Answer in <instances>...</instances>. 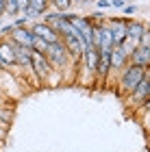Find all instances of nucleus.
Wrapping results in <instances>:
<instances>
[{"label":"nucleus","mask_w":150,"mask_h":152,"mask_svg":"<svg viewBox=\"0 0 150 152\" xmlns=\"http://www.w3.org/2000/svg\"><path fill=\"white\" fill-rule=\"evenodd\" d=\"M50 7H54V11H59V13H65L72 9V0H52Z\"/></svg>","instance_id":"dca6fc26"},{"label":"nucleus","mask_w":150,"mask_h":152,"mask_svg":"<svg viewBox=\"0 0 150 152\" xmlns=\"http://www.w3.org/2000/svg\"><path fill=\"white\" fill-rule=\"evenodd\" d=\"M109 74H111V50H100V59H98L96 76L105 80Z\"/></svg>","instance_id":"ddd939ff"},{"label":"nucleus","mask_w":150,"mask_h":152,"mask_svg":"<svg viewBox=\"0 0 150 152\" xmlns=\"http://www.w3.org/2000/svg\"><path fill=\"white\" fill-rule=\"evenodd\" d=\"M44 57L48 59V63L54 67V70H59V72H63L67 65L76 63V61L70 57V52H67V48L63 46V41H59V44H48Z\"/></svg>","instance_id":"f03ea898"},{"label":"nucleus","mask_w":150,"mask_h":152,"mask_svg":"<svg viewBox=\"0 0 150 152\" xmlns=\"http://www.w3.org/2000/svg\"><path fill=\"white\" fill-rule=\"evenodd\" d=\"M91 2H94V0H91Z\"/></svg>","instance_id":"7c9ffc66"},{"label":"nucleus","mask_w":150,"mask_h":152,"mask_svg":"<svg viewBox=\"0 0 150 152\" xmlns=\"http://www.w3.org/2000/svg\"><path fill=\"white\" fill-rule=\"evenodd\" d=\"M0 148H2V146H0Z\"/></svg>","instance_id":"c756f323"},{"label":"nucleus","mask_w":150,"mask_h":152,"mask_svg":"<svg viewBox=\"0 0 150 152\" xmlns=\"http://www.w3.org/2000/svg\"><path fill=\"white\" fill-rule=\"evenodd\" d=\"M139 46L150 48V28H146V31H144V35H141V39H139Z\"/></svg>","instance_id":"4be33fe9"},{"label":"nucleus","mask_w":150,"mask_h":152,"mask_svg":"<svg viewBox=\"0 0 150 152\" xmlns=\"http://www.w3.org/2000/svg\"><path fill=\"white\" fill-rule=\"evenodd\" d=\"M139 109H141V111H146V113H150V98H148V100H146V102H144V104H141Z\"/></svg>","instance_id":"393cba45"},{"label":"nucleus","mask_w":150,"mask_h":152,"mask_svg":"<svg viewBox=\"0 0 150 152\" xmlns=\"http://www.w3.org/2000/svg\"><path fill=\"white\" fill-rule=\"evenodd\" d=\"M144 31H146V24L144 22H139V20H128V24H126V37H131V39H135L139 44Z\"/></svg>","instance_id":"2eb2a0df"},{"label":"nucleus","mask_w":150,"mask_h":152,"mask_svg":"<svg viewBox=\"0 0 150 152\" xmlns=\"http://www.w3.org/2000/svg\"><path fill=\"white\" fill-rule=\"evenodd\" d=\"M148 87H150V78H146V76H144V78L137 83V87L128 94V96H131V102H133L135 107H141V104L148 100Z\"/></svg>","instance_id":"9d476101"},{"label":"nucleus","mask_w":150,"mask_h":152,"mask_svg":"<svg viewBox=\"0 0 150 152\" xmlns=\"http://www.w3.org/2000/svg\"><path fill=\"white\" fill-rule=\"evenodd\" d=\"M128 63L139 65V67L150 65V48H146V46H137V48L131 52V57H128Z\"/></svg>","instance_id":"f8f14e48"},{"label":"nucleus","mask_w":150,"mask_h":152,"mask_svg":"<svg viewBox=\"0 0 150 152\" xmlns=\"http://www.w3.org/2000/svg\"><path fill=\"white\" fill-rule=\"evenodd\" d=\"M48 4H52V0H48Z\"/></svg>","instance_id":"c85d7f7f"},{"label":"nucleus","mask_w":150,"mask_h":152,"mask_svg":"<svg viewBox=\"0 0 150 152\" xmlns=\"http://www.w3.org/2000/svg\"><path fill=\"white\" fill-rule=\"evenodd\" d=\"M98 59H100V50H98V48H94V46H89V48H85V50H83V54H80V61H78V63L83 65V70H85L87 74H91L94 78H96Z\"/></svg>","instance_id":"0eeeda50"},{"label":"nucleus","mask_w":150,"mask_h":152,"mask_svg":"<svg viewBox=\"0 0 150 152\" xmlns=\"http://www.w3.org/2000/svg\"><path fill=\"white\" fill-rule=\"evenodd\" d=\"M11 24L13 26H29L31 22H29V18H26V15H18V18H13Z\"/></svg>","instance_id":"aec40b11"},{"label":"nucleus","mask_w":150,"mask_h":152,"mask_svg":"<svg viewBox=\"0 0 150 152\" xmlns=\"http://www.w3.org/2000/svg\"><path fill=\"white\" fill-rule=\"evenodd\" d=\"M31 67H33V72H35L37 80L42 83V85H44L46 80H48L50 72L54 70V67L48 63V59H46L42 52H35V50H33V57H31Z\"/></svg>","instance_id":"20e7f679"},{"label":"nucleus","mask_w":150,"mask_h":152,"mask_svg":"<svg viewBox=\"0 0 150 152\" xmlns=\"http://www.w3.org/2000/svg\"><path fill=\"white\" fill-rule=\"evenodd\" d=\"M13 44V41H11ZM13 50H15V65L18 67H29L31 65V57H33V50L26 46H20V44H13Z\"/></svg>","instance_id":"4468645a"},{"label":"nucleus","mask_w":150,"mask_h":152,"mask_svg":"<svg viewBox=\"0 0 150 152\" xmlns=\"http://www.w3.org/2000/svg\"><path fill=\"white\" fill-rule=\"evenodd\" d=\"M0 72H9V70L4 67V63H2V61H0Z\"/></svg>","instance_id":"cd10ccee"},{"label":"nucleus","mask_w":150,"mask_h":152,"mask_svg":"<svg viewBox=\"0 0 150 152\" xmlns=\"http://www.w3.org/2000/svg\"><path fill=\"white\" fill-rule=\"evenodd\" d=\"M126 65H128V54L122 50V46H113L111 48V70L122 72Z\"/></svg>","instance_id":"9b49d317"},{"label":"nucleus","mask_w":150,"mask_h":152,"mask_svg":"<svg viewBox=\"0 0 150 152\" xmlns=\"http://www.w3.org/2000/svg\"><path fill=\"white\" fill-rule=\"evenodd\" d=\"M0 61L4 63L7 70H15V50H13V44L9 41V37H0Z\"/></svg>","instance_id":"1a4fd4ad"},{"label":"nucleus","mask_w":150,"mask_h":152,"mask_svg":"<svg viewBox=\"0 0 150 152\" xmlns=\"http://www.w3.org/2000/svg\"><path fill=\"white\" fill-rule=\"evenodd\" d=\"M146 76V67H139V65H133L128 63L124 70L120 72L118 76V85H120V96H126L131 94L135 87H137V83Z\"/></svg>","instance_id":"f257e3e1"},{"label":"nucleus","mask_w":150,"mask_h":152,"mask_svg":"<svg viewBox=\"0 0 150 152\" xmlns=\"http://www.w3.org/2000/svg\"><path fill=\"white\" fill-rule=\"evenodd\" d=\"M120 46H122V50H124V52L128 54V57H131V52H133V50H135V48H137L139 44H137V41H135V39H131V37H126V39L122 41Z\"/></svg>","instance_id":"a211bd4d"},{"label":"nucleus","mask_w":150,"mask_h":152,"mask_svg":"<svg viewBox=\"0 0 150 152\" xmlns=\"http://www.w3.org/2000/svg\"><path fill=\"white\" fill-rule=\"evenodd\" d=\"M126 24H128V18H124V15L107 18V26H109V31H111L113 46H120L122 41L126 39Z\"/></svg>","instance_id":"39448f33"},{"label":"nucleus","mask_w":150,"mask_h":152,"mask_svg":"<svg viewBox=\"0 0 150 152\" xmlns=\"http://www.w3.org/2000/svg\"><path fill=\"white\" fill-rule=\"evenodd\" d=\"M122 13H124V15H133V13H137V7L135 4H124L122 7Z\"/></svg>","instance_id":"5701e85b"},{"label":"nucleus","mask_w":150,"mask_h":152,"mask_svg":"<svg viewBox=\"0 0 150 152\" xmlns=\"http://www.w3.org/2000/svg\"><path fill=\"white\" fill-rule=\"evenodd\" d=\"M85 2H89V0H72V7H74V4H80V7H83Z\"/></svg>","instance_id":"bb28decb"},{"label":"nucleus","mask_w":150,"mask_h":152,"mask_svg":"<svg viewBox=\"0 0 150 152\" xmlns=\"http://www.w3.org/2000/svg\"><path fill=\"white\" fill-rule=\"evenodd\" d=\"M46 48H48V41H44V39H39V37H35V41H33V50L35 52H46Z\"/></svg>","instance_id":"6ab92c4d"},{"label":"nucleus","mask_w":150,"mask_h":152,"mask_svg":"<svg viewBox=\"0 0 150 152\" xmlns=\"http://www.w3.org/2000/svg\"><path fill=\"white\" fill-rule=\"evenodd\" d=\"M29 28H31V33H33L35 37L44 39V41H48V44H59V41H61L59 33L54 31L50 24H46L44 20H35V22H31V24H29Z\"/></svg>","instance_id":"7ed1b4c3"},{"label":"nucleus","mask_w":150,"mask_h":152,"mask_svg":"<svg viewBox=\"0 0 150 152\" xmlns=\"http://www.w3.org/2000/svg\"><path fill=\"white\" fill-rule=\"evenodd\" d=\"M4 139H7V128H0V146L4 143Z\"/></svg>","instance_id":"a878e982"},{"label":"nucleus","mask_w":150,"mask_h":152,"mask_svg":"<svg viewBox=\"0 0 150 152\" xmlns=\"http://www.w3.org/2000/svg\"><path fill=\"white\" fill-rule=\"evenodd\" d=\"M11 122H13V111L11 109H0V126L7 128Z\"/></svg>","instance_id":"f3484780"},{"label":"nucleus","mask_w":150,"mask_h":152,"mask_svg":"<svg viewBox=\"0 0 150 152\" xmlns=\"http://www.w3.org/2000/svg\"><path fill=\"white\" fill-rule=\"evenodd\" d=\"M94 48L98 50H111L113 48V39H111V31L107 26V20L98 26H94Z\"/></svg>","instance_id":"423d86ee"},{"label":"nucleus","mask_w":150,"mask_h":152,"mask_svg":"<svg viewBox=\"0 0 150 152\" xmlns=\"http://www.w3.org/2000/svg\"><path fill=\"white\" fill-rule=\"evenodd\" d=\"M94 4H96V9H98V11L111 9V2H109V0H94Z\"/></svg>","instance_id":"412c9836"},{"label":"nucleus","mask_w":150,"mask_h":152,"mask_svg":"<svg viewBox=\"0 0 150 152\" xmlns=\"http://www.w3.org/2000/svg\"><path fill=\"white\" fill-rule=\"evenodd\" d=\"M109 2H111V7H113V9H122V7L126 4L124 0H109Z\"/></svg>","instance_id":"b1692460"},{"label":"nucleus","mask_w":150,"mask_h":152,"mask_svg":"<svg viewBox=\"0 0 150 152\" xmlns=\"http://www.w3.org/2000/svg\"><path fill=\"white\" fill-rule=\"evenodd\" d=\"M9 41H13V44H20V46H26L33 50V41H35V35L31 33L29 26H13L9 35Z\"/></svg>","instance_id":"6e6552de"}]
</instances>
